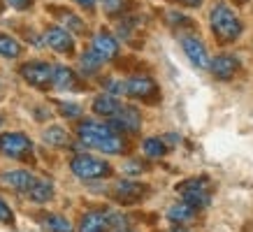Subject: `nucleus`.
Here are the masks:
<instances>
[{
  "instance_id": "0eeeda50",
  "label": "nucleus",
  "mask_w": 253,
  "mask_h": 232,
  "mask_svg": "<svg viewBox=\"0 0 253 232\" xmlns=\"http://www.w3.org/2000/svg\"><path fill=\"white\" fill-rule=\"evenodd\" d=\"M31 139L23 132H5L0 135V154L9 155V158H21L23 154L31 151Z\"/></svg>"
},
{
  "instance_id": "c85d7f7f",
  "label": "nucleus",
  "mask_w": 253,
  "mask_h": 232,
  "mask_svg": "<svg viewBox=\"0 0 253 232\" xmlns=\"http://www.w3.org/2000/svg\"><path fill=\"white\" fill-rule=\"evenodd\" d=\"M102 5H105V9H107L109 14H119L126 2L123 0H102Z\"/></svg>"
},
{
  "instance_id": "dca6fc26",
  "label": "nucleus",
  "mask_w": 253,
  "mask_h": 232,
  "mask_svg": "<svg viewBox=\"0 0 253 232\" xmlns=\"http://www.w3.org/2000/svg\"><path fill=\"white\" fill-rule=\"evenodd\" d=\"M26 193H28V197H31L33 202L44 204V202H49L54 197V186H51V181H46V179H35Z\"/></svg>"
},
{
  "instance_id": "5701e85b",
  "label": "nucleus",
  "mask_w": 253,
  "mask_h": 232,
  "mask_svg": "<svg viewBox=\"0 0 253 232\" xmlns=\"http://www.w3.org/2000/svg\"><path fill=\"white\" fill-rule=\"evenodd\" d=\"M19 54H21V44H19L14 38L0 35V56H5V58H16Z\"/></svg>"
},
{
  "instance_id": "b1692460",
  "label": "nucleus",
  "mask_w": 253,
  "mask_h": 232,
  "mask_svg": "<svg viewBox=\"0 0 253 232\" xmlns=\"http://www.w3.org/2000/svg\"><path fill=\"white\" fill-rule=\"evenodd\" d=\"M44 225L49 228L51 232H75L72 223H70L65 216H58V214H51V216L44 218Z\"/></svg>"
},
{
  "instance_id": "4468645a",
  "label": "nucleus",
  "mask_w": 253,
  "mask_h": 232,
  "mask_svg": "<svg viewBox=\"0 0 253 232\" xmlns=\"http://www.w3.org/2000/svg\"><path fill=\"white\" fill-rule=\"evenodd\" d=\"M109 225H107V214L105 211H86L82 221H79V232H105Z\"/></svg>"
},
{
  "instance_id": "7c9ffc66",
  "label": "nucleus",
  "mask_w": 253,
  "mask_h": 232,
  "mask_svg": "<svg viewBox=\"0 0 253 232\" xmlns=\"http://www.w3.org/2000/svg\"><path fill=\"white\" fill-rule=\"evenodd\" d=\"M142 170H144V165H142V162H137V160H132V162H128V165H126V172H128V174H132V177H135V174H142Z\"/></svg>"
},
{
  "instance_id": "7ed1b4c3",
  "label": "nucleus",
  "mask_w": 253,
  "mask_h": 232,
  "mask_svg": "<svg viewBox=\"0 0 253 232\" xmlns=\"http://www.w3.org/2000/svg\"><path fill=\"white\" fill-rule=\"evenodd\" d=\"M70 170L72 174L84 181H93V179H105L112 174V167L109 162L100 160L95 155H75L72 162H70Z\"/></svg>"
},
{
  "instance_id": "473e14b6",
  "label": "nucleus",
  "mask_w": 253,
  "mask_h": 232,
  "mask_svg": "<svg viewBox=\"0 0 253 232\" xmlns=\"http://www.w3.org/2000/svg\"><path fill=\"white\" fill-rule=\"evenodd\" d=\"M163 142H165V147H168V144H176V142H179V137H176L174 132H168V135H165V139H163Z\"/></svg>"
},
{
  "instance_id": "6e6552de",
  "label": "nucleus",
  "mask_w": 253,
  "mask_h": 232,
  "mask_svg": "<svg viewBox=\"0 0 253 232\" xmlns=\"http://www.w3.org/2000/svg\"><path fill=\"white\" fill-rule=\"evenodd\" d=\"M51 75H54V68L46 65V63L35 61L21 65V77L31 86H38V88H44V86L51 84Z\"/></svg>"
},
{
  "instance_id": "4be33fe9",
  "label": "nucleus",
  "mask_w": 253,
  "mask_h": 232,
  "mask_svg": "<svg viewBox=\"0 0 253 232\" xmlns=\"http://www.w3.org/2000/svg\"><path fill=\"white\" fill-rule=\"evenodd\" d=\"M46 144H51V147H65L68 144V132L63 130L61 125H51V128H46L44 135H42Z\"/></svg>"
},
{
  "instance_id": "cd10ccee",
  "label": "nucleus",
  "mask_w": 253,
  "mask_h": 232,
  "mask_svg": "<svg viewBox=\"0 0 253 232\" xmlns=\"http://www.w3.org/2000/svg\"><path fill=\"white\" fill-rule=\"evenodd\" d=\"M0 223L5 225H12L14 223V214H12V209L7 207V202L0 197Z\"/></svg>"
},
{
  "instance_id": "39448f33",
  "label": "nucleus",
  "mask_w": 253,
  "mask_h": 232,
  "mask_svg": "<svg viewBox=\"0 0 253 232\" xmlns=\"http://www.w3.org/2000/svg\"><path fill=\"white\" fill-rule=\"evenodd\" d=\"M109 128L114 132H119V135H121V132L132 135V132H137L139 128H142V116H139V112L135 107L121 105L114 114L109 116Z\"/></svg>"
},
{
  "instance_id": "aec40b11",
  "label": "nucleus",
  "mask_w": 253,
  "mask_h": 232,
  "mask_svg": "<svg viewBox=\"0 0 253 232\" xmlns=\"http://www.w3.org/2000/svg\"><path fill=\"white\" fill-rule=\"evenodd\" d=\"M102 58H100L93 49H88V51H84L82 54V58H79V68H82V72H86V75H93V72H98L100 68H102Z\"/></svg>"
},
{
  "instance_id": "f704fd0d",
  "label": "nucleus",
  "mask_w": 253,
  "mask_h": 232,
  "mask_svg": "<svg viewBox=\"0 0 253 232\" xmlns=\"http://www.w3.org/2000/svg\"><path fill=\"white\" fill-rule=\"evenodd\" d=\"M184 5H188V7H198V5H202V0H181Z\"/></svg>"
},
{
  "instance_id": "a878e982",
  "label": "nucleus",
  "mask_w": 253,
  "mask_h": 232,
  "mask_svg": "<svg viewBox=\"0 0 253 232\" xmlns=\"http://www.w3.org/2000/svg\"><path fill=\"white\" fill-rule=\"evenodd\" d=\"M107 214V225L109 228H116V232L123 230V228H128V218L119 214V211H105Z\"/></svg>"
},
{
  "instance_id": "9d476101",
  "label": "nucleus",
  "mask_w": 253,
  "mask_h": 232,
  "mask_svg": "<svg viewBox=\"0 0 253 232\" xmlns=\"http://www.w3.org/2000/svg\"><path fill=\"white\" fill-rule=\"evenodd\" d=\"M93 51L102 58V61H109V58H114L119 54V39L107 31H100L93 35Z\"/></svg>"
},
{
  "instance_id": "f257e3e1",
  "label": "nucleus",
  "mask_w": 253,
  "mask_h": 232,
  "mask_svg": "<svg viewBox=\"0 0 253 232\" xmlns=\"http://www.w3.org/2000/svg\"><path fill=\"white\" fill-rule=\"evenodd\" d=\"M79 142L91 149H98L102 154H123L126 142L119 132H114L109 125L98 123V121H84L77 128Z\"/></svg>"
},
{
  "instance_id": "4c0bfd02",
  "label": "nucleus",
  "mask_w": 253,
  "mask_h": 232,
  "mask_svg": "<svg viewBox=\"0 0 253 232\" xmlns=\"http://www.w3.org/2000/svg\"><path fill=\"white\" fill-rule=\"evenodd\" d=\"M0 123H2V116H0Z\"/></svg>"
},
{
  "instance_id": "e433bc0d",
  "label": "nucleus",
  "mask_w": 253,
  "mask_h": 232,
  "mask_svg": "<svg viewBox=\"0 0 253 232\" xmlns=\"http://www.w3.org/2000/svg\"><path fill=\"white\" fill-rule=\"evenodd\" d=\"M119 232H128V230H119Z\"/></svg>"
},
{
  "instance_id": "c9c22d12",
  "label": "nucleus",
  "mask_w": 253,
  "mask_h": 232,
  "mask_svg": "<svg viewBox=\"0 0 253 232\" xmlns=\"http://www.w3.org/2000/svg\"><path fill=\"white\" fill-rule=\"evenodd\" d=\"M172 232H184V230H172Z\"/></svg>"
},
{
  "instance_id": "a211bd4d",
  "label": "nucleus",
  "mask_w": 253,
  "mask_h": 232,
  "mask_svg": "<svg viewBox=\"0 0 253 232\" xmlns=\"http://www.w3.org/2000/svg\"><path fill=\"white\" fill-rule=\"evenodd\" d=\"M119 107H121V102L116 100L114 95H109V93H105V95H100V98L93 100V112L100 116H112Z\"/></svg>"
},
{
  "instance_id": "20e7f679",
  "label": "nucleus",
  "mask_w": 253,
  "mask_h": 232,
  "mask_svg": "<svg viewBox=\"0 0 253 232\" xmlns=\"http://www.w3.org/2000/svg\"><path fill=\"white\" fill-rule=\"evenodd\" d=\"M176 191L181 193L186 204L193 209H207L211 202V191H209L205 179H188V181L176 186Z\"/></svg>"
},
{
  "instance_id": "72a5a7b5",
  "label": "nucleus",
  "mask_w": 253,
  "mask_h": 232,
  "mask_svg": "<svg viewBox=\"0 0 253 232\" xmlns=\"http://www.w3.org/2000/svg\"><path fill=\"white\" fill-rule=\"evenodd\" d=\"M77 5H82V7H86V9H93L95 7V0H75Z\"/></svg>"
},
{
  "instance_id": "f8f14e48",
  "label": "nucleus",
  "mask_w": 253,
  "mask_h": 232,
  "mask_svg": "<svg viewBox=\"0 0 253 232\" xmlns=\"http://www.w3.org/2000/svg\"><path fill=\"white\" fill-rule=\"evenodd\" d=\"M146 193V186L142 184H135V181H119L114 186V197L121 204H135L144 197Z\"/></svg>"
},
{
  "instance_id": "6ab92c4d",
  "label": "nucleus",
  "mask_w": 253,
  "mask_h": 232,
  "mask_svg": "<svg viewBox=\"0 0 253 232\" xmlns=\"http://www.w3.org/2000/svg\"><path fill=\"white\" fill-rule=\"evenodd\" d=\"M195 216V209L188 207L186 202H179V204H172L168 209V218L172 223H186V221H191Z\"/></svg>"
},
{
  "instance_id": "1a4fd4ad",
  "label": "nucleus",
  "mask_w": 253,
  "mask_h": 232,
  "mask_svg": "<svg viewBox=\"0 0 253 232\" xmlns=\"http://www.w3.org/2000/svg\"><path fill=\"white\" fill-rule=\"evenodd\" d=\"M181 46H184L188 61H191L195 68H202V70L209 68V54H207V49H205V44H202L198 38L186 35V38L181 39Z\"/></svg>"
},
{
  "instance_id": "f03ea898",
  "label": "nucleus",
  "mask_w": 253,
  "mask_h": 232,
  "mask_svg": "<svg viewBox=\"0 0 253 232\" xmlns=\"http://www.w3.org/2000/svg\"><path fill=\"white\" fill-rule=\"evenodd\" d=\"M209 21H211V33L216 35V39L221 44H230V42H235L242 35V21H239V16L228 5H223V2L211 9Z\"/></svg>"
},
{
  "instance_id": "393cba45",
  "label": "nucleus",
  "mask_w": 253,
  "mask_h": 232,
  "mask_svg": "<svg viewBox=\"0 0 253 232\" xmlns=\"http://www.w3.org/2000/svg\"><path fill=\"white\" fill-rule=\"evenodd\" d=\"M58 16H61V21L65 23V28H70L72 33H79V35H82V33L86 31L84 21H82V19H79L77 14L68 12V9H61V12H58Z\"/></svg>"
},
{
  "instance_id": "2f4dec72",
  "label": "nucleus",
  "mask_w": 253,
  "mask_h": 232,
  "mask_svg": "<svg viewBox=\"0 0 253 232\" xmlns=\"http://www.w3.org/2000/svg\"><path fill=\"white\" fill-rule=\"evenodd\" d=\"M7 2L14 9H31V5H33V0H7Z\"/></svg>"
},
{
  "instance_id": "f3484780",
  "label": "nucleus",
  "mask_w": 253,
  "mask_h": 232,
  "mask_svg": "<svg viewBox=\"0 0 253 232\" xmlns=\"http://www.w3.org/2000/svg\"><path fill=\"white\" fill-rule=\"evenodd\" d=\"M51 84L58 88V91H72L75 86H77V77H75V72L65 65H58L54 68V75H51Z\"/></svg>"
},
{
  "instance_id": "9b49d317",
  "label": "nucleus",
  "mask_w": 253,
  "mask_h": 232,
  "mask_svg": "<svg viewBox=\"0 0 253 232\" xmlns=\"http://www.w3.org/2000/svg\"><path fill=\"white\" fill-rule=\"evenodd\" d=\"M209 70H211V75H214L216 79L228 81V79H232V75L239 70V61H237V56L221 54V56H216L214 61L209 63Z\"/></svg>"
},
{
  "instance_id": "c756f323",
  "label": "nucleus",
  "mask_w": 253,
  "mask_h": 232,
  "mask_svg": "<svg viewBox=\"0 0 253 232\" xmlns=\"http://www.w3.org/2000/svg\"><path fill=\"white\" fill-rule=\"evenodd\" d=\"M105 88L109 91V95L123 93V84H121V81H116V79H107V81H105Z\"/></svg>"
},
{
  "instance_id": "412c9836",
  "label": "nucleus",
  "mask_w": 253,
  "mask_h": 232,
  "mask_svg": "<svg viewBox=\"0 0 253 232\" xmlns=\"http://www.w3.org/2000/svg\"><path fill=\"white\" fill-rule=\"evenodd\" d=\"M142 149H144L146 158H163V155L168 154V147H165V142L161 137H146Z\"/></svg>"
},
{
  "instance_id": "bb28decb",
  "label": "nucleus",
  "mask_w": 253,
  "mask_h": 232,
  "mask_svg": "<svg viewBox=\"0 0 253 232\" xmlns=\"http://www.w3.org/2000/svg\"><path fill=\"white\" fill-rule=\"evenodd\" d=\"M58 112H61L63 116H68V118H77V116H82V107L75 105V102H61V105H58Z\"/></svg>"
},
{
  "instance_id": "2eb2a0df",
  "label": "nucleus",
  "mask_w": 253,
  "mask_h": 232,
  "mask_svg": "<svg viewBox=\"0 0 253 232\" xmlns=\"http://www.w3.org/2000/svg\"><path fill=\"white\" fill-rule=\"evenodd\" d=\"M0 181L5 186H9V188H14V191H28L35 179H33V174L28 170H12V172H5L0 177Z\"/></svg>"
},
{
  "instance_id": "ddd939ff",
  "label": "nucleus",
  "mask_w": 253,
  "mask_h": 232,
  "mask_svg": "<svg viewBox=\"0 0 253 232\" xmlns=\"http://www.w3.org/2000/svg\"><path fill=\"white\" fill-rule=\"evenodd\" d=\"M44 42L51 46L54 51H58V54H70L72 46H75L70 33L65 31V28H61V26H51V28L44 33Z\"/></svg>"
},
{
  "instance_id": "423d86ee",
  "label": "nucleus",
  "mask_w": 253,
  "mask_h": 232,
  "mask_svg": "<svg viewBox=\"0 0 253 232\" xmlns=\"http://www.w3.org/2000/svg\"><path fill=\"white\" fill-rule=\"evenodd\" d=\"M123 93H128L130 98H139V100H156L158 86H156L154 79L146 77V75H132L130 79H126Z\"/></svg>"
}]
</instances>
